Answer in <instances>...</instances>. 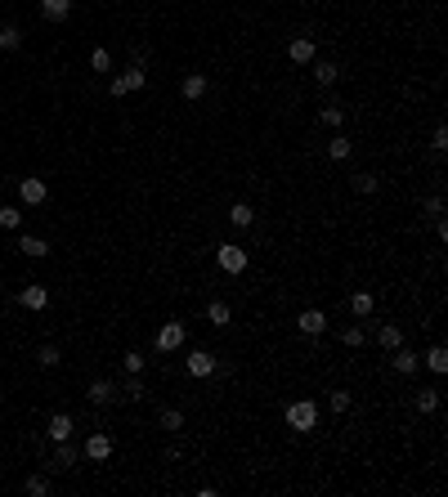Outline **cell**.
<instances>
[{
	"label": "cell",
	"instance_id": "33",
	"mask_svg": "<svg viewBox=\"0 0 448 497\" xmlns=\"http://www.w3.org/2000/svg\"><path fill=\"white\" fill-rule=\"evenodd\" d=\"M121 363H126V372H130V377H139V372H144V363H148V359L139 354V350H130V354L121 359Z\"/></svg>",
	"mask_w": 448,
	"mask_h": 497
},
{
	"label": "cell",
	"instance_id": "32",
	"mask_svg": "<svg viewBox=\"0 0 448 497\" xmlns=\"http://www.w3.org/2000/svg\"><path fill=\"white\" fill-rule=\"evenodd\" d=\"M161 426L166 430H184V413H179V408H166V413H161Z\"/></svg>",
	"mask_w": 448,
	"mask_h": 497
},
{
	"label": "cell",
	"instance_id": "15",
	"mask_svg": "<svg viewBox=\"0 0 448 497\" xmlns=\"http://www.w3.org/2000/svg\"><path fill=\"white\" fill-rule=\"evenodd\" d=\"M112 399H117V386H112V381H94L90 386V404L94 408H108Z\"/></svg>",
	"mask_w": 448,
	"mask_h": 497
},
{
	"label": "cell",
	"instance_id": "35",
	"mask_svg": "<svg viewBox=\"0 0 448 497\" xmlns=\"http://www.w3.org/2000/svg\"><path fill=\"white\" fill-rule=\"evenodd\" d=\"M36 363H41V368H54V363H59V350H54V345H41V350H36Z\"/></svg>",
	"mask_w": 448,
	"mask_h": 497
},
{
	"label": "cell",
	"instance_id": "10",
	"mask_svg": "<svg viewBox=\"0 0 448 497\" xmlns=\"http://www.w3.org/2000/svg\"><path fill=\"white\" fill-rule=\"evenodd\" d=\"M215 368H220V363H215V354H206V350H193V354H188V377H211Z\"/></svg>",
	"mask_w": 448,
	"mask_h": 497
},
{
	"label": "cell",
	"instance_id": "21",
	"mask_svg": "<svg viewBox=\"0 0 448 497\" xmlns=\"http://www.w3.org/2000/svg\"><path fill=\"white\" fill-rule=\"evenodd\" d=\"M251 219H256V211H251L247 202H233V206H229V224H233V228H247Z\"/></svg>",
	"mask_w": 448,
	"mask_h": 497
},
{
	"label": "cell",
	"instance_id": "29",
	"mask_svg": "<svg viewBox=\"0 0 448 497\" xmlns=\"http://www.w3.org/2000/svg\"><path fill=\"white\" fill-rule=\"evenodd\" d=\"M23 224V211L18 206H0V228H18Z\"/></svg>",
	"mask_w": 448,
	"mask_h": 497
},
{
	"label": "cell",
	"instance_id": "4",
	"mask_svg": "<svg viewBox=\"0 0 448 497\" xmlns=\"http://www.w3.org/2000/svg\"><path fill=\"white\" fill-rule=\"evenodd\" d=\"M184 336H188L184 323H166V327L157 332V354H175V350L184 345Z\"/></svg>",
	"mask_w": 448,
	"mask_h": 497
},
{
	"label": "cell",
	"instance_id": "31",
	"mask_svg": "<svg viewBox=\"0 0 448 497\" xmlns=\"http://www.w3.org/2000/svg\"><path fill=\"white\" fill-rule=\"evenodd\" d=\"M27 493H32V497H45V493H50V480H45V475H27Z\"/></svg>",
	"mask_w": 448,
	"mask_h": 497
},
{
	"label": "cell",
	"instance_id": "34",
	"mask_svg": "<svg viewBox=\"0 0 448 497\" xmlns=\"http://www.w3.org/2000/svg\"><path fill=\"white\" fill-rule=\"evenodd\" d=\"M90 68H94V72H108V68H112V54H108V50H94V54H90Z\"/></svg>",
	"mask_w": 448,
	"mask_h": 497
},
{
	"label": "cell",
	"instance_id": "2",
	"mask_svg": "<svg viewBox=\"0 0 448 497\" xmlns=\"http://www.w3.org/2000/svg\"><path fill=\"white\" fill-rule=\"evenodd\" d=\"M148 85V72H144V63H130L121 76H112V85H108V94L112 99H121V94H130V90H144Z\"/></svg>",
	"mask_w": 448,
	"mask_h": 497
},
{
	"label": "cell",
	"instance_id": "1",
	"mask_svg": "<svg viewBox=\"0 0 448 497\" xmlns=\"http://www.w3.org/2000/svg\"><path fill=\"white\" fill-rule=\"evenodd\" d=\"M287 426L301 430V435L319 430V404H314V399H296V404H287Z\"/></svg>",
	"mask_w": 448,
	"mask_h": 497
},
{
	"label": "cell",
	"instance_id": "3",
	"mask_svg": "<svg viewBox=\"0 0 448 497\" xmlns=\"http://www.w3.org/2000/svg\"><path fill=\"white\" fill-rule=\"evenodd\" d=\"M215 260H220L224 273H242L247 269V251L238 242H220V246H215Z\"/></svg>",
	"mask_w": 448,
	"mask_h": 497
},
{
	"label": "cell",
	"instance_id": "20",
	"mask_svg": "<svg viewBox=\"0 0 448 497\" xmlns=\"http://www.w3.org/2000/svg\"><path fill=\"white\" fill-rule=\"evenodd\" d=\"M206 318H211V327H229V318H233V309H229L224 300H211V305H206Z\"/></svg>",
	"mask_w": 448,
	"mask_h": 497
},
{
	"label": "cell",
	"instance_id": "17",
	"mask_svg": "<svg viewBox=\"0 0 448 497\" xmlns=\"http://www.w3.org/2000/svg\"><path fill=\"white\" fill-rule=\"evenodd\" d=\"M337 76H341V68H337V63H328V59H314V81H319V85H337Z\"/></svg>",
	"mask_w": 448,
	"mask_h": 497
},
{
	"label": "cell",
	"instance_id": "28",
	"mask_svg": "<svg viewBox=\"0 0 448 497\" xmlns=\"http://www.w3.org/2000/svg\"><path fill=\"white\" fill-rule=\"evenodd\" d=\"M328 408H332V413H350V390H332Z\"/></svg>",
	"mask_w": 448,
	"mask_h": 497
},
{
	"label": "cell",
	"instance_id": "26",
	"mask_svg": "<svg viewBox=\"0 0 448 497\" xmlns=\"http://www.w3.org/2000/svg\"><path fill=\"white\" fill-rule=\"evenodd\" d=\"M435 408H440V390H422V395H417V413H435Z\"/></svg>",
	"mask_w": 448,
	"mask_h": 497
},
{
	"label": "cell",
	"instance_id": "6",
	"mask_svg": "<svg viewBox=\"0 0 448 497\" xmlns=\"http://www.w3.org/2000/svg\"><path fill=\"white\" fill-rule=\"evenodd\" d=\"M85 457H90V462H108L112 457V435H103V430H94L90 439H85V448H81Z\"/></svg>",
	"mask_w": 448,
	"mask_h": 497
},
{
	"label": "cell",
	"instance_id": "16",
	"mask_svg": "<svg viewBox=\"0 0 448 497\" xmlns=\"http://www.w3.org/2000/svg\"><path fill=\"white\" fill-rule=\"evenodd\" d=\"M373 291H350V314H355V318H368V314H373Z\"/></svg>",
	"mask_w": 448,
	"mask_h": 497
},
{
	"label": "cell",
	"instance_id": "13",
	"mask_svg": "<svg viewBox=\"0 0 448 497\" xmlns=\"http://www.w3.org/2000/svg\"><path fill=\"white\" fill-rule=\"evenodd\" d=\"M287 59L292 63H314V41L310 36H296V41L287 45Z\"/></svg>",
	"mask_w": 448,
	"mask_h": 497
},
{
	"label": "cell",
	"instance_id": "25",
	"mask_svg": "<svg viewBox=\"0 0 448 497\" xmlns=\"http://www.w3.org/2000/svg\"><path fill=\"white\" fill-rule=\"evenodd\" d=\"M350 148H355V143H350L346 135H337V139L328 143V157H332V161H346V157H350Z\"/></svg>",
	"mask_w": 448,
	"mask_h": 497
},
{
	"label": "cell",
	"instance_id": "39",
	"mask_svg": "<svg viewBox=\"0 0 448 497\" xmlns=\"http://www.w3.org/2000/svg\"><path fill=\"white\" fill-rule=\"evenodd\" d=\"M426 215H444V197H440V193L426 197Z\"/></svg>",
	"mask_w": 448,
	"mask_h": 497
},
{
	"label": "cell",
	"instance_id": "22",
	"mask_svg": "<svg viewBox=\"0 0 448 497\" xmlns=\"http://www.w3.org/2000/svg\"><path fill=\"white\" fill-rule=\"evenodd\" d=\"M23 255H32V260H41V255H50V242L45 237H23V246H18Z\"/></svg>",
	"mask_w": 448,
	"mask_h": 497
},
{
	"label": "cell",
	"instance_id": "30",
	"mask_svg": "<svg viewBox=\"0 0 448 497\" xmlns=\"http://www.w3.org/2000/svg\"><path fill=\"white\" fill-rule=\"evenodd\" d=\"M319 117L328 121V126H341V121H346V108H341V103H328V108H323Z\"/></svg>",
	"mask_w": 448,
	"mask_h": 497
},
{
	"label": "cell",
	"instance_id": "12",
	"mask_svg": "<svg viewBox=\"0 0 448 497\" xmlns=\"http://www.w3.org/2000/svg\"><path fill=\"white\" fill-rule=\"evenodd\" d=\"M179 94H184V99H202L206 94V72H188L184 81H179Z\"/></svg>",
	"mask_w": 448,
	"mask_h": 497
},
{
	"label": "cell",
	"instance_id": "8",
	"mask_svg": "<svg viewBox=\"0 0 448 497\" xmlns=\"http://www.w3.org/2000/svg\"><path fill=\"white\" fill-rule=\"evenodd\" d=\"M76 462H81V448H72L68 439H63V444H59V448L50 453V466H54V471H72Z\"/></svg>",
	"mask_w": 448,
	"mask_h": 497
},
{
	"label": "cell",
	"instance_id": "19",
	"mask_svg": "<svg viewBox=\"0 0 448 497\" xmlns=\"http://www.w3.org/2000/svg\"><path fill=\"white\" fill-rule=\"evenodd\" d=\"M41 14L50 18V23H59V18L72 14V0H41Z\"/></svg>",
	"mask_w": 448,
	"mask_h": 497
},
{
	"label": "cell",
	"instance_id": "18",
	"mask_svg": "<svg viewBox=\"0 0 448 497\" xmlns=\"http://www.w3.org/2000/svg\"><path fill=\"white\" fill-rule=\"evenodd\" d=\"M50 439H54V444H63V439H72V417H68V413L50 417Z\"/></svg>",
	"mask_w": 448,
	"mask_h": 497
},
{
	"label": "cell",
	"instance_id": "24",
	"mask_svg": "<svg viewBox=\"0 0 448 497\" xmlns=\"http://www.w3.org/2000/svg\"><path fill=\"white\" fill-rule=\"evenodd\" d=\"M426 368H431V372H448V350L444 345H431V350H426Z\"/></svg>",
	"mask_w": 448,
	"mask_h": 497
},
{
	"label": "cell",
	"instance_id": "9",
	"mask_svg": "<svg viewBox=\"0 0 448 497\" xmlns=\"http://www.w3.org/2000/svg\"><path fill=\"white\" fill-rule=\"evenodd\" d=\"M390 363H395V372H399V377H413V372L422 368V354H413V350H404V345H399V350H390Z\"/></svg>",
	"mask_w": 448,
	"mask_h": 497
},
{
	"label": "cell",
	"instance_id": "38",
	"mask_svg": "<svg viewBox=\"0 0 448 497\" xmlns=\"http://www.w3.org/2000/svg\"><path fill=\"white\" fill-rule=\"evenodd\" d=\"M431 148H435V152H448V130H444V126H435V139H431Z\"/></svg>",
	"mask_w": 448,
	"mask_h": 497
},
{
	"label": "cell",
	"instance_id": "14",
	"mask_svg": "<svg viewBox=\"0 0 448 497\" xmlns=\"http://www.w3.org/2000/svg\"><path fill=\"white\" fill-rule=\"evenodd\" d=\"M377 345L381 350H399V345H404V332H399L395 323H381V327H377Z\"/></svg>",
	"mask_w": 448,
	"mask_h": 497
},
{
	"label": "cell",
	"instance_id": "23",
	"mask_svg": "<svg viewBox=\"0 0 448 497\" xmlns=\"http://www.w3.org/2000/svg\"><path fill=\"white\" fill-rule=\"evenodd\" d=\"M364 341H368V332L359 327V323H350V327L341 332V345H346V350H359V345H364Z\"/></svg>",
	"mask_w": 448,
	"mask_h": 497
},
{
	"label": "cell",
	"instance_id": "7",
	"mask_svg": "<svg viewBox=\"0 0 448 497\" xmlns=\"http://www.w3.org/2000/svg\"><path fill=\"white\" fill-rule=\"evenodd\" d=\"M296 332L301 336H323V332H328V314L323 309H305L296 318Z\"/></svg>",
	"mask_w": 448,
	"mask_h": 497
},
{
	"label": "cell",
	"instance_id": "37",
	"mask_svg": "<svg viewBox=\"0 0 448 497\" xmlns=\"http://www.w3.org/2000/svg\"><path fill=\"white\" fill-rule=\"evenodd\" d=\"M355 188H359V193H377V175H368V170H364V175H355Z\"/></svg>",
	"mask_w": 448,
	"mask_h": 497
},
{
	"label": "cell",
	"instance_id": "36",
	"mask_svg": "<svg viewBox=\"0 0 448 497\" xmlns=\"http://www.w3.org/2000/svg\"><path fill=\"white\" fill-rule=\"evenodd\" d=\"M117 395H130V399H144V381H139V377H130L126 386L117 390Z\"/></svg>",
	"mask_w": 448,
	"mask_h": 497
},
{
	"label": "cell",
	"instance_id": "27",
	"mask_svg": "<svg viewBox=\"0 0 448 497\" xmlns=\"http://www.w3.org/2000/svg\"><path fill=\"white\" fill-rule=\"evenodd\" d=\"M23 45V32L18 27H0V50H18Z\"/></svg>",
	"mask_w": 448,
	"mask_h": 497
},
{
	"label": "cell",
	"instance_id": "11",
	"mask_svg": "<svg viewBox=\"0 0 448 497\" xmlns=\"http://www.w3.org/2000/svg\"><path fill=\"white\" fill-rule=\"evenodd\" d=\"M18 300H23V309H45V305H50V291L36 287V282H27L23 291H18Z\"/></svg>",
	"mask_w": 448,
	"mask_h": 497
},
{
	"label": "cell",
	"instance_id": "5",
	"mask_svg": "<svg viewBox=\"0 0 448 497\" xmlns=\"http://www.w3.org/2000/svg\"><path fill=\"white\" fill-rule=\"evenodd\" d=\"M45 197H50L45 179H18V202H23V206H41Z\"/></svg>",
	"mask_w": 448,
	"mask_h": 497
}]
</instances>
